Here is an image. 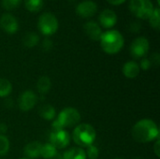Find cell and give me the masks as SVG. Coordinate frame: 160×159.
<instances>
[{
	"label": "cell",
	"mask_w": 160,
	"mask_h": 159,
	"mask_svg": "<svg viewBox=\"0 0 160 159\" xmlns=\"http://www.w3.org/2000/svg\"><path fill=\"white\" fill-rule=\"evenodd\" d=\"M131 134L137 142L147 143L155 140H158L159 130L153 120L142 119L134 125Z\"/></svg>",
	"instance_id": "1"
},
{
	"label": "cell",
	"mask_w": 160,
	"mask_h": 159,
	"mask_svg": "<svg viewBox=\"0 0 160 159\" xmlns=\"http://www.w3.org/2000/svg\"><path fill=\"white\" fill-rule=\"evenodd\" d=\"M99 40L102 50L109 54L119 52L124 46V37L117 30H108L102 33Z\"/></svg>",
	"instance_id": "2"
},
{
	"label": "cell",
	"mask_w": 160,
	"mask_h": 159,
	"mask_svg": "<svg viewBox=\"0 0 160 159\" xmlns=\"http://www.w3.org/2000/svg\"><path fill=\"white\" fill-rule=\"evenodd\" d=\"M96 130L88 124L78 125L72 133V139L74 142L81 147H88L93 144L96 140Z\"/></svg>",
	"instance_id": "3"
},
{
	"label": "cell",
	"mask_w": 160,
	"mask_h": 159,
	"mask_svg": "<svg viewBox=\"0 0 160 159\" xmlns=\"http://www.w3.org/2000/svg\"><path fill=\"white\" fill-rule=\"evenodd\" d=\"M129 9L136 17L145 20L149 19L155 7L150 0H130Z\"/></svg>",
	"instance_id": "4"
},
{
	"label": "cell",
	"mask_w": 160,
	"mask_h": 159,
	"mask_svg": "<svg viewBox=\"0 0 160 159\" xmlns=\"http://www.w3.org/2000/svg\"><path fill=\"white\" fill-rule=\"evenodd\" d=\"M81 121L80 112L74 108H66L58 115L56 122L62 128L71 127L78 125Z\"/></svg>",
	"instance_id": "5"
},
{
	"label": "cell",
	"mask_w": 160,
	"mask_h": 159,
	"mask_svg": "<svg viewBox=\"0 0 160 159\" xmlns=\"http://www.w3.org/2000/svg\"><path fill=\"white\" fill-rule=\"evenodd\" d=\"M38 27L44 36H52L58 29V21L53 14L43 13L38 19Z\"/></svg>",
	"instance_id": "6"
},
{
	"label": "cell",
	"mask_w": 160,
	"mask_h": 159,
	"mask_svg": "<svg viewBox=\"0 0 160 159\" xmlns=\"http://www.w3.org/2000/svg\"><path fill=\"white\" fill-rule=\"evenodd\" d=\"M149 51V41L144 37H137L130 46V53L135 59L142 58L146 55Z\"/></svg>",
	"instance_id": "7"
},
{
	"label": "cell",
	"mask_w": 160,
	"mask_h": 159,
	"mask_svg": "<svg viewBox=\"0 0 160 159\" xmlns=\"http://www.w3.org/2000/svg\"><path fill=\"white\" fill-rule=\"evenodd\" d=\"M37 102H38L37 95L30 90H27L22 93L18 98L19 108L23 112H28L32 110L36 106Z\"/></svg>",
	"instance_id": "8"
},
{
	"label": "cell",
	"mask_w": 160,
	"mask_h": 159,
	"mask_svg": "<svg viewBox=\"0 0 160 159\" xmlns=\"http://www.w3.org/2000/svg\"><path fill=\"white\" fill-rule=\"evenodd\" d=\"M70 136L66 130L52 131L50 135V143L56 149H63L69 143Z\"/></svg>",
	"instance_id": "9"
},
{
	"label": "cell",
	"mask_w": 160,
	"mask_h": 159,
	"mask_svg": "<svg viewBox=\"0 0 160 159\" xmlns=\"http://www.w3.org/2000/svg\"><path fill=\"white\" fill-rule=\"evenodd\" d=\"M98 10V6L95 2L91 0H86L81 2L77 7H76V12L78 15H80L82 18H89L92 17L93 15L96 14Z\"/></svg>",
	"instance_id": "10"
},
{
	"label": "cell",
	"mask_w": 160,
	"mask_h": 159,
	"mask_svg": "<svg viewBox=\"0 0 160 159\" xmlns=\"http://www.w3.org/2000/svg\"><path fill=\"white\" fill-rule=\"evenodd\" d=\"M0 26L8 34H14L19 28L16 18L9 13H6L0 18Z\"/></svg>",
	"instance_id": "11"
},
{
	"label": "cell",
	"mask_w": 160,
	"mask_h": 159,
	"mask_svg": "<svg viewBox=\"0 0 160 159\" xmlns=\"http://www.w3.org/2000/svg\"><path fill=\"white\" fill-rule=\"evenodd\" d=\"M98 19H99V22H100L102 27H104V28H111V27H112L116 23V22H117V15L112 9H104L100 13Z\"/></svg>",
	"instance_id": "12"
},
{
	"label": "cell",
	"mask_w": 160,
	"mask_h": 159,
	"mask_svg": "<svg viewBox=\"0 0 160 159\" xmlns=\"http://www.w3.org/2000/svg\"><path fill=\"white\" fill-rule=\"evenodd\" d=\"M86 35L93 40H99L102 36V30L99 24L94 21H89L83 25Z\"/></svg>",
	"instance_id": "13"
},
{
	"label": "cell",
	"mask_w": 160,
	"mask_h": 159,
	"mask_svg": "<svg viewBox=\"0 0 160 159\" xmlns=\"http://www.w3.org/2000/svg\"><path fill=\"white\" fill-rule=\"evenodd\" d=\"M42 144L38 142H29L23 150L24 155L28 159H36L40 157V151H41Z\"/></svg>",
	"instance_id": "14"
},
{
	"label": "cell",
	"mask_w": 160,
	"mask_h": 159,
	"mask_svg": "<svg viewBox=\"0 0 160 159\" xmlns=\"http://www.w3.org/2000/svg\"><path fill=\"white\" fill-rule=\"evenodd\" d=\"M140 69L141 68H140L138 63H136L134 61H128L123 67V73L127 78L134 79L139 75Z\"/></svg>",
	"instance_id": "15"
},
{
	"label": "cell",
	"mask_w": 160,
	"mask_h": 159,
	"mask_svg": "<svg viewBox=\"0 0 160 159\" xmlns=\"http://www.w3.org/2000/svg\"><path fill=\"white\" fill-rule=\"evenodd\" d=\"M63 159H86V155L83 149L80 147H73L63 154Z\"/></svg>",
	"instance_id": "16"
},
{
	"label": "cell",
	"mask_w": 160,
	"mask_h": 159,
	"mask_svg": "<svg viewBox=\"0 0 160 159\" xmlns=\"http://www.w3.org/2000/svg\"><path fill=\"white\" fill-rule=\"evenodd\" d=\"M52 86V82L49 77L47 76H41L37 82V89L38 93L42 96H45L47 93H49Z\"/></svg>",
	"instance_id": "17"
},
{
	"label": "cell",
	"mask_w": 160,
	"mask_h": 159,
	"mask_svg": "<svg viewBox=\"0 0 160 159\" xmlns=\"http://www.w3.org/2000/svg\"><path fill=\"white\" fill-rule=\"evenodd\" d=\"M38 112H39V115H40L43 119L48 120V121L53 120L54 117H55V114H56L55 109H54L52 105H50V104L42 105V106L39 108Z\"/></svg>",
	"instance_id": "18"
},
{
	"label": "cell",
	"mask_w": 160,
	"mask_h": 159,
	"mask_svg": "<svg viewBox=\"0 0 160 159\" xmlns=\"http://www.w3.org/2000/svg\"><path fill=\"white\" fill-rule=\"evenodd\" d=\"M57 155L56 148L53 147L51 143L42 144L41 151H40V157L44 159H53V157Z\"/></svg>",
	"instance_id": "19"
},
{
	"label": "cell",
	"mask_w": 160,
	"mask_h": 159,
	"mask_svg": "<svg viewBox=\"0 0 160 159\" xmlns=\"http://www.w3.org/2000/svg\"><path fill=\"white\" fill-rule=\"evenodd\" d=\"M39 41V37L38 36V34L34 33V32H29L27 33L23 38H22V42L23 45L26 46L27 48H33L35 47Z\"/></svg>",
	"instance_id": "20"
},
{
	"label": "cell",
	"mask_w": 160,
	"mask_h": 159,
	"mask_svg": "<svg viewBox=\"0 0 160 159\" xmlns=\"http://www.w3.org/2000/svg\"><path fill=\"white\" fill-rule=\"evenodd\" d=\"M25 7L31 12H38L42 8L43 0H24Z\"/></svg>",
	"instance_id": "21"
},
{
	"label": "cell",
	"mask_w": 160,
	"mask_h": 159,
	"mask_svg": "<svg viewBox=\"0 0 160 159\" xmlns=\"http://www.w3.org/2000/svg\"><path fill=\"white\" fill-rule=\"evenodd\" d=\"M12 90V85L7 79H0V97H8Z\"/></svg>",
	"instance_id": "22"
},
{
	"label": "cell",
	"mask_w": 160,
	"mask_h": 159,
	"mask_svg": "<svg viewBox=\"0 0 160 159\" xmlns=\"http://www.w3.org/2000/svg\"><path fill=\"white\" fill-rule=\"evenodd\" d=\"M149 22H150V25L153 27V28H155V29H157V30H158L159 29V26H160V17H159V8L158 7H157V8H155L154 9V11H153V13H152V15L149 17Z\"/></svg>",
	"instance_id": "23"
},
{
	"label": "cell",
	"mask_w": 160,
	"mask_h": 159,
	"mask_svg": "<svg viewBox=\"0 0 160 159\" xmlns=\"http://www.w3.org/2000/svg\"><path fill=\"white\" fill-rule=\"evenodd\" d=\"M9 150V141L5 135H0V157L5 156Z\"/></svg>",
	"instance_id": "24"
},
{
	"label": "cell",
	"mask_w": 160,
	"mask_h": 159,
	"mask_svg": "<svg viewBox=\"0 0 160 159\" xmlns=\"http://www.w3.org/2000/svg\"><path fill=\"white\" fill-rule=\"evenodd\" d=\"M22 0H2V7L7 10H11L19 7Z\"/></svg>",
	"instance_id": "25"
},
{
	"label": "cell",
	"mask_w": 160,
	"mask_h": 159,
	"mask_svg": "<svg viewBox=\"0 0 160 159\" xmlns=\"http://www.w3.org/2000/svg\"><path fill=\"white\" fill-rule=\"evenodd\" d=\"M87 150H86V157L89 159H98V156H99V151L98 149V147H96L95 145H90L88 147H86Z\"/></svg>",
	"instance_id": "26"
},
{
	"label": "cell",
	"mask_w": 160,
	"mask_h": 159,
	"mask_svg": "<svg viewBox=\"0 0 160 159\" xmlns=\"http://www.w3.org/2000/svg\"><path fill=\"white\" fill-rule=\"evenodd\" d=\"M41 47H42L43 51L49 52L52 48V41L50 38H45V39H43V41L41 43Z\"/></svg>",
	"instance_id": "27"
},
{
	"label": "cell",
	"mask_w": 160,
	"mask_h": 159,
	"mask_svg": "<svg viewBox=\"0 0 160 159\" xmlns=\"http://www.w3.org/2000/svg\"><path fill=\"white\" fill-rule=\"evenodd\" d=\"M151 65H154L155 67H158L160 64V55L158 52H154L151 57L149 58Z\"/></svg>",
	"instance_id": "28"
},
{
	"label": "cell",
	"mask_w": 160,
	"mask_h": 159,
	"mask_svg": "<svg viewBox=\"0 0 160 159\" xmlns=\"http://www.w3.org/2000/svg\"><path fill=\"white\" fill-rule=\"evenodd\" d=\"M151 62L149 60V58H143L142 61H141V64L139 65L140 68H142V70H148L151 67Z\"/></svg>",
	"instance_id": "29"
},
{
	"label": "cell",
	"mask_w": 160,
	"mask_h": 159,
	"mask_svg": "<svg viewBox=\"0 0 160 159\" xmlns=\"http://www.w3.org/2000/svg\"><path fill=\"white\" fill-rule=\"evenodd\" d=\"M141 23L140 22H132L130 24V30L134 33H137L141 30Z\"/></svg>",
	"instance_id": "30"
},
{
	"label": "cell",
	"mask_w": 160,
	"mask_h": 159,
	"mask_svg": "<svg viewBox=\"0 0 160 159\" xmlns=\"http://www.w3.org/2000/svg\"><path fill=\"white\" fill-rule=\"evenodd\" d=\"M154 152H155V154L157 155V157H160V142L159 140H158L157 141V142L155 143V145H154Z\"/></svg>",
	"instance_id": "31"
},
{
	"label": "cell",
	"mask_w": 160,
	"mask_h": 159,
	"mask_svg": "<svg viewBox=\"0 0 160 159\" xmlns=\"http://www.w3.org/2000/svg\"><path fill=\"white\" fill-rule=\"evenodd\" d=\"M8 130V127L6 124L4 123H1L0 124V135H5V133L7 132Z\"/></svg>",
	"instance_id": "32"
},
{
	"label": "cell",
	"mask_w": 160,
	"mask_h": 159,
	"mask_svg": "<svg viewBox=\"0 0 160 159\" xmlns=\"http://www.w3.org/2000/svg\"><path fill=\"white\" fill-rule=\"evenodd\" d=\"M110 4L112 5H114V6H118V5H121L123 4L126 0H107Z\"/></svg>",
	"instance_id": "33"
},
{
	"label": "cell",
	"mask_w": 160,
	"mask_h": 159,
	"mask_svg": "<svg viewBox=\"0 0 160 159\" xmlns=\"http://www.w3.org/2000/svg\"><path fill=\"white\" fill-rule=\"evenodd\" d=\"M5 106H6L7 108H12V107L14 106L12 99H11V98H7V99L5 100Z\"/></svg>",
	"instance_id": "34"
},
{
	"label": "cell",
	"mask_w": 160,
	"mask_h": 159,
	"mask_svg": "<svg viewBox=\"0 0 160 159\" xmlns=\"http://www.w3.org/2000/svg\"><path fill=\"white\" fill-rule=\"evenodd\" d=\"M134 159H143V158H142V157H135Z\"/></svg>",
	"instance_id": "35"
},
{
	"label": "cell",
	"mask_w": 160,
	"mask_h": 159,
	"mask_svg": "<svg viewBox=\"0 0 160 159\" xmlns=\"http://www.w3.org/2000/svg\"><path fill=\"white\" fill-rule=\"evenodd\" d=\"M114 159H123V158H114Z\"/></svg>",
	"instance_id": "36"
},
{
	"label": "cell",
	"mask_w": 160,
	"mask_h": 159,
	"mask_svg": "<svg viewBox=\"0 0 160 159\" xmlns=\"http://www.w3.org/2000/svg\"><path fill=\"white\" fill-rule=\"evenodd\" d=\"M22 159H28V158H22Z\"/></svg>",
	"instance_id": "37"
}]
</instances>
